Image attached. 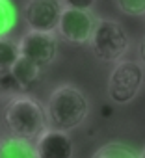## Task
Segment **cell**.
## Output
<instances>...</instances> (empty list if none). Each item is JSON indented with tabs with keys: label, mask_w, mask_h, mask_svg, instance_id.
Here are the masks:
<instances>
[{
	"label": "cell",
	"mask_w": 145,
	"mask_h": 158,
	"mask_svg": "<svg viewBox=\"0 0 145 158\" xmlns=\"http://www.w3.org/2000/svg\"><path fill=\"white\" fill-rule=\"evenodd\" d=\"M47 123L50 128L58 130H75L89 115V101L82 89L72 84L58 86L47 99L45 106Z\"/></svg>",
	"instance_id": "obj_1"
},
{
	"label": "cell",
	"mask_w": 145,
	"mask_h": 158,
	"mask_svg": "<svg viewBox=\"0 0 145 158\" xmlns=\"http://www.w3.org/2000/svg\"><path fill=\"white\" fill-rule=\"evenodd\" d=\"M2 119L11 136L34 139V141L43 134V130L48 128L45 108L35 97L28 93L11 95L4 106Z\"/></svg>",
	"instance_id": "obj_2"
},
{
	"label": "cell",
	"mask_w": 145,
	"mask_h": 158,
	"mask_svg": "<svg viewBox=\"0 0 145 158\" xmlns=\"http://www.w3.org/2000/svg\"><path fill=\"white\" fill-rule=\"evenodd\" d=\"M88 45L97 60L104 63H117L126 56L130 48V37L121 23L114 19H97Z\"/></svg>",
	"instance_id": "obj_3"
},
{
	"label": "cell",
	"mask_w": 145,
	"mask_h": 158,
	"mask_svg": "<svg viewBox=\"0 0 145 158\" xmlns=\"http://www.w3.org/2000/svg\"><path fill=\"white\" fill-rule=\"evenodd\" d=\"M145 80V67L141 61L134 60H119L114 63V69L108 78V97L114 104H128L132 102Z\"/></svg>",
	"instance_id": "obj_4"
},
{
	"label": "cell",
	"mask_w": 145,
	"mask_h": 158,
	"mask_svg": "<svg viewBox=\"0 0 145 158\" xmlns=\"http://www.w3.org/2000/svg\"><path fill=\"white\" fill-rule=\"evenodd\" d=\"M95 24H97V19L91 13V10H77V8L65 6L56 32L63 41L80 47L89 43Z\"/></svg>",
	"instance_id": "obj_5"
},
{
	"label": "cell",
	"mask_w": 145,
	"mask_h": 158,
	"mask_svg": "<svg viewBox=\"0 0 145 158\" xmlns=\"http://www.w3.org/2000/svg\"><path fill=\"white\" fill-rule=\"evenodd\" d=\"M19 52L23 58L34 61L39 67H47L50 65L56 56H58V39L56 34H48V32H35V30H28L26 34H23V37L19 39Z\"/></svg>",
	"instance_id": "obj_6"
},
{
	"label": "cell",
	"mask_w": 145,
	"mask_h": 158,
	"mask_svg": "<svg viewBox=\"0 0 145 158\" xmlns=\"http://www.w3.org/2000/svg\"><path fill=\"white\" fill-rule=\"evenodd\" d=\"M65 4L61 0H28L24 6V21L28 30L56 34Z\"/></svg>",
	"instance_id": "obj_7"
},
{
	"label": "cell",
	"mask_w": 145,
	"mask_h": 158,
	"mask_svg": "<svg viewBox=\"0 0 145 158\" xmlns=\"http://www.w3.org/2000/svg\"><path fill=\"white\" fill-rule=\"evenodd\" d=\"M35 149L39 158H72L75 154V143L69 132L50 127L35 139Z\"/></svg>",
	"instance_id": "obj_8"
},
{
	"label": "cell",
	"mask_w": 145,
	"mask_h": 158,
	"mask_svg": "<svg viewBox=\"0 0 145 158\" xmlns=\"http://www.w3.org/2000/svg\"><path fill=\"white\" fill-rule=\"evenodd\" d=\"M0 158H39V154L34 139L10 134L0 138Z\"/></svg>",
	"instance_id": "obj_9"
},
{
	"label": "cell",
	"mask_w": 145,
	"mask_h": 158,
	"mask_svg": "<svg viewBox=\"0 0 145 158\" xmlns=\"http://www.w3.org/2000/svg\"><path fill=\"white\" fill-rule=\"evenodd\" d=\"M11 71H13V74L17 76V80H19V84L23 86V89L28 91L30 88H34V86L39 82L41 73H43V67L35 65L34 61H30V60H26V58H23V56H19V60L13 63Z\"/></svg>",
	"instance_id": "obj_10"
},
{
	"label": "cell",
	"mask_w": 145,
	"mask_h": 158,
	"mask_svg": "<svg viewBox=\"0 0 145 158\" xmlns=\"http://www.w3.org/2000/svg\"><path fill=\"white\" fill-rule=\"evenodd\" d=\"M19 24V10L13 0H0V39L8 37Z\"/></svg>",
	"instance_id": "obj_11"
},
{
	"label": "cell",
	"mask_w": 145,
	"mask_h": 158,
	"mask_svg": "<svg viewBox=\"0 0 145 158\" xmlns=\"http://www.w3.org/2000/svg\"><path fill=\"white\" fill-rule=\"evenodd\" d=\"M91 158H139V152L121 141H108L95 151Z\"/></svg>",
	"instance_id": "obj_12"
},
{
	"label": "cell",
	"mask_w": 145,
	"mask_h": 158,
	"mask_svg": "<svg viewBox=\"0 0 145 158\" xmlns=\"http://www.w3.org/2000/svg\"><path fill=\"white\" fill-rule=\"evenodd\" d=\"M19 45L10 41L8 37L0 39V69H11L13 63L19 60Z\"/></svg>",
	"instance_id": "obj_13"
},
{
	"label": "cell",
	"mask_w": 145,
	"mask_h": 158,
	"mask_svg": "<svg viewBox=\"0 0 145 158\" xmlns=\"http://www.w3.org/2000/svg\"><path fill=\"white\" fill-rule=\"evenodd\" d=\"M0 93H6L10 97L17 93H26L11 69H0Z\"/></svg>",
	"instance_id": "obj_14"
},
{
	"label": "cell",
	"mask_w": 145,
	"mask_h": 158,
	"mask_svg": "<svg viewBox=\"0 0 145 158\" xmlns=\"http://www.w3.org/2000/svg\"><path fill=\"white\" fill-rule=\"evenodd\" d=\"M121 13L130 17H143L145 15V0H114Z\"/></svg>",
	"instance_id": "obj_15"
},
{
	"label": "cell",
	"mask_w": 145,
	"mask_h": 158,
	"mask_svg": "<svg viewBox=\"0 0 145 158\" xmlns=\"http://www.w3.org/2000/svg\"><path fill=\"white\" fill-rule=\"evenodd\" d=\"M61 2L69 8H77V10H91L95 6L97 0H61Z\"/></svg>",
	"instance_id": "obj_16"
},
{
	"label": "cell",
	"mask_w": 145,
	"mask_h": 158,
	"mask_svg": "<svg viewBox=\"0 0 145 158\" xmlns=\"http://www.w3.org/2000/svg\"><path fill=\"white\" fill-rule=\"evenodd\" d=\"M101 115H102L104 119H110V117L114 115V106H112V104H102V106H101Z\"/></svg>",
	"instance_id": "obj_17"
},
{
	"label": "cell",
	"mask_w": 145,
	"mask_h": 158,
	"mask_svg": "<svg viewBox=\"0 0 145 158\" xmlns=\"http://www.w3.org/2000/svg\"><path fill=\"white\" fill-rule=\"evenodd\" d=\"M138 54H139V61H141V65L145 67V35L141 37V41H139V45H138Z\"/></svg>",
	"instance_id": "obj_18"
},
{
	"label": "cell",
	"mask_w": 145,
	"mask_h": 158,
	"mask_svg": "<svg viewBox=\"0 0 145 158\" xmlns=\"http://www.w3.org/2000/svg\"><path fill=\"white\" fill-rule=\"evenodd\" d=\"M139 158H145V149H143V151L139 152Z\"/></svg>",
	"instance_id": "obj_19"
},
{
	"label": "cell",
	"mask_w": 145,
	"mask_h": 158,
	"mask_svg": "<svg viewBox=\"0 0 145 158\" xmlns=\"http://www.w3.org/2000/svg\"><path fill=\"white\" fill-rule=\"evenodd\" d=\"M143 17H145V15H143Z\"/></svg>",
	"instance_id": "obj_20"
}]
</instances>
